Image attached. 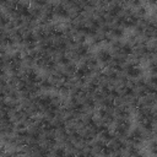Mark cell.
I'll return each mask as SVG.
<instances>
[{"mask_svg":"<svg viewBox=\"0 0 157 157\" xmlns=\"http://www.w3.org/2000/svg\"><path fill=\"white\" fill-rule=\"evenodd\" d=\"M150 83L155 87H157V75H152L151 78H150Z\"/></svg>","mask_w":157,"mask_h":157,"instance_id":"ba28073f","label":"cell"},{"mask_svg":"<svg viewBox=\"0 0 157 157\" xmlns=\"http://www.w3.org/2000/svg\"><path fill=\"white\" fill-rule=\"evenodd\" d=\"M59 63L61 64V65H64V66H66L67 64H70L71 63V60H70V58L67 56V55H65V53L64 54H59Z\"/></svg>","mask_w":157,"mask_h":157,"instance_id":"8992f818","label":"cell"},{"mask_svg":"<svg viewBox=\"0 0 157 157\" xmlns=\"http://www.w3.org/2000/svg\"><path fill=\"white\" fill-rule=\"evenodd\" d=\"M55 15L59 16V17L66 18V17L70 16V11H69V9L65 5L60 4V5H55Z\"/></svg>","mask_w":157,"mask_h":157,"instance_id":"3957f363","label":"cell"},{"mask_svg":"<svg viewBox=\"0 0 157 157\" xmlns=\"http://www.w3.org/2000/svg\"><path fill=\"white\" fill-rule=\"evenodd\" d=\"M33 2L38 7H43V6H47L48 5V0H33Z\"/></svg>","mask_w":157,"mask_h":157,"instance_id":"52a82bcc","label":"cell"},{"mask_svg":"<svg viewBox=\"0 0 157 157\" xmlns=\"http://www.w3.org/2000/svg\"><path fill=\"white\" fill-rule=\"evenodd\" d=\"M150 147H151V151H152L153 153H157V141H153Z\"/></svg>","mask_w":157,"mask_h":157,"instance_id":"30bf717a","label":"cell"},{"mask_svg":"<svg viewBox=\"0 0 157 157\" xmlns=\"http://www.w3.org/2000/svg\"><path fill=\"white\" fill-rule=\"evenodd\" d=\"M110 34H112V37L121 38V37L124 36V29H123V27H121V26H115V27H113V28H112Z\"/></svg>","mask_w":157,"mask_h":157,"instance_id":"5b68a950","label":"cell"},{"mask_svg":"<svg viewBox=\"0 0 157 157\" xmlns=\"http://www.w3.org/2000/svg\"><path fill=\"white\" fill-rule=\"evenodd\" d=\"M112 58H113V54L107 49H101L98 52V54H97V59L102 64H109Z\"/></svg>","mask_w":157,"mask_h":157,"instance_id":"7a4b0ae2","label":"cell"},{"mask_svg":"<svg viewBox=\"0 0 157 157\" xmlns=\"http://www.w3.org/2000/svg\"><path fill=\"white\" fill-rule=\"evenodd\" d=\"M148 2L151 5H157V0H148Z\"/></svg>","mask_w":157,"mask_h":157,"instance_id":"8fae6325","label":"cell"},{"mask_svg":"<svg viewBox=\"0 0 157 157\" xmlns=\"http://www.w3.org/2000/svg\"><path fill=\"white\" fill-rule=\"evenodd\" d=\"M54 153H55V155H65L66 152H65V150H64L63 147H56L55 151H54Z\"/></svg>","mask_w":157,"mask_h":157,"instance_id":"9c48e42d","label":"cell"},{"mask_svg":"<svg viewBox=\"0 0 157 157\" xmlns=\"http://www.w3.org/2000/svg\"><path fill=\"white\" fill-rule=\"evenodd\" d=\"M125 71H126V75L129 76V77H131V78H137V77H140V75H141V69L139 67V65L137 64H135V63H130V64H128L126 66H125Z\"/></svg>","mask_w":157,"mask_h":157,"instance_id":"6da1fadb","label":"cell"},{"mask_svg":"<svg viewBox=\"0 0 157 157\" xmlns=\"http://www.w3.org/2000/svg\"><path fill=\"white\" fill-rule=\"evenodd\" d=\"M101 137H102V140L105 141V142H112V140H113L115 136H114V134H113L112 131H109L108 129H105V130H103V131L101 132Z\"/></svg>","mask_w":157,"mask_h":157,"instance_id":"277c9868","label":"cell"}]
</instances>
